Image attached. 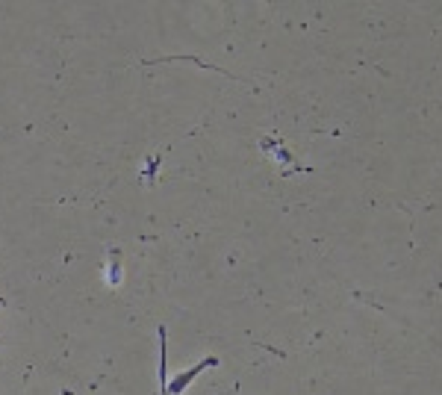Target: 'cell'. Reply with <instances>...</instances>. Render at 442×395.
Instances as JSON below:
<instances>
[{"instance_id": "cell-3", "label": "cell", "mask_w": 442, "mask_h": 395, "mask_svg": "<svg viewBox=\"0 0 442 395\" xmlns=\"http://www.w3.org/2000/svg\"><path fill=\"white\" fill-rule=\"evenodd\" d=\"M0 307H3V298H0Z\"/></svg>"}, {"instance_id": "cell-1", "label": "cell", "mask_w": 442, "mask_h": 395, "mask_svg": "<svg viewBox=\"0 0 442 395\" xmlns=\"http://www.w3.org/2000/svg\"><path fill=\"white\" fill-rule=\"evenodd\" d=\"M215 366H218V357H213V354L204 357V360H198L195 366L183 369V372H177L174 378H169V389H165V392H169V395H180V392H186V389H189V383H192L198 375H201V372L215 369Z\"/></svg>"}, {"instance_id": "cell-2", "label": "cell", "mask_w": 442, "mask_h": 395, "mask_svg": "<svg viewBox=\"0 0 442 395\" xmlns=\"http://www.w3.org/2000/svg\"><path fill=\"white\" fill-rule=\"evenodd\" d=\"M121 278H124V266H121V248H109L106 251V266H104V280L109 289L121 287Z\"/></svg>"}, {"instance_id": "cell-4", "label": "cell", "mask_w": 442, "mask_h": 395, "mask_svg": "<svg viewBox=\"0 0 442 395\" xmlns=\"http://www.w3.org/2000/svg\"><path fill=\"white\" fill-rule=\"evenodd\" d=\"M157 395H160V392H157Z\"/></svg>"}]
</instances>
